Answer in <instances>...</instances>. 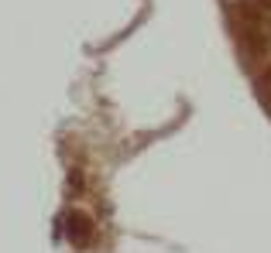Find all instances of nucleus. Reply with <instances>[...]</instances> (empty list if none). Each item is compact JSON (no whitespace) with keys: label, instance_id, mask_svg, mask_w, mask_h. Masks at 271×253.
I'll use <instances>...</instances> for the list:
<instances>
[{"label":"nucleus","instance_id":"nucleus-1","mask_svg":"<svg viewBox=\"0 0 271 253\" xmlns=\"http://www.w3.org/2000/svg\"><path fill=\"white\" fill-rule=\"evenodd\" d=\"M72 239L86 243V222H79V215H72Z\"/></svg>","mask_w":271,"mask_h":253}]
</instances>
